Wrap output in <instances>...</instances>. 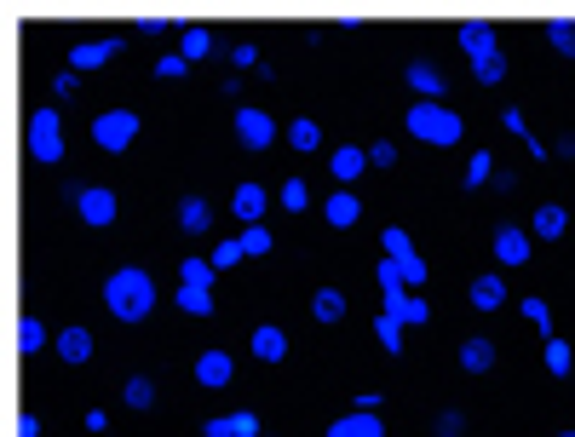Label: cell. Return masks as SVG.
Returning a JSON list of instances; mask_svg holds the SVG:
<instances>
[{
	"label": "cell",
	"instance_id": "ac0fdd59",
	"mask_svg": "<svg viewBox=\"0 0 575 437\" xmlns=\"http://www.w3.org/2000/svg\"><path fill=\"white\" fill-rule=\"evenodd\" d=\"M322 219H328L334 230H351L357 219H363V202H357L351 190H340V196H328V207H322Z\"/></svg>",
	"mask_w": 575,
	"mask_h": 437
},
{
	"label": "cell",
	"instance_id": "7a4b0ae2",
	"mask_svg": "<svg viewBox=\"0 0 575 437\" xmlns=\"http://www.w3.org/2000/svg\"><path fill=\"white\" fill-rule=\"evenodd\" d=\"M409 133L426 138V144H437V150H449V144L466 138V121H460L449 104H426V98H414V104H409Z\"/></svg>",
	"mask_w": 575,
	"mask_h": 437
},
{
	"label": "cell",
	"instance_id": "f1b7e54d",
	"mask_svg": "<svg viewBox=\"0 0 575 437\" xmlns=\"http://www.w3.org/2000/svg\"><path fill=\"white\" fill-rule=\"evenodd\" d=\"M311 317H317V322H340V317H345V294H340V288H317V299H311Z\"/></svg>",
	"mask_w": 575,
	"mask_h": 437
},
{
	"label": "cell",
	"instance_id": "e0dca14e",
	"mask_svg": "<svg viewBox=\"0 0 575 437\" xmlns=\"http://www.w3.org/2000/svg\"><path fill=\"white\" fill-rule=\"evenodd\" d=\"M207 219H213L207 196H196V190H190V196H179V230H184V236H202Z\"/></svg>",
	"mask_w": 575,
	"mask_h": 437
},
{
	"label": "cell",
	"instance_id": "6da1fadb",
	"mask_svg": "<svg viewBox=\"0 0 575 437\" xmlns=\"http://www.w3.org/2000/svg\"><path fill=\"white\" fill-rule=\"evenodd\" d=\"M104 311L115 322H144L156 311V282L150 271H138V265H121V271L104 276Z\"/></svg>",
	"mask_w": 575,
	"mask_h": 437
},
{
	"label": "cell",
	"instance_id": "5b68a950",
	"mask_svg": "<svg viewBox=\"0 0 575 437\" xmlns=\"http://www.w3.org/2000/svg\"><path fill=\"white\" fill-rule=\"evenodd\" d=\"M75 213H81V225L104 230V225H115V213H121V202H115V190H104V184H87V190L75 196Z\"/></svg>",
	"mask_w": 575,
	"mask_h": 437
},
{
	"label": "cell",
	"instance_id": "f546056e",
	"mask_svg": "<svg viewBox=\"0 0 575 437\" xmlns=\"http://www.w3.org/2000/svg\"><path fill=\"white\" fill-rule=\"evenodd\" d=\"M288 144H294L299 156H305V150H322V127L299 115V121H288Z\"/></svg>",
	"mask_w": 575,
	"mask_h": 437
},
{
	"label": "cell",
	"instance_id": "7bdbcfd3",
	"mask_svg": "<svg viewBox=\"0 0 575 437\" xmlns=\"http://www.w3.org/2000/svg\"><path fill=\"white\" fill-rule=\"evenodd\" d=\"M75 92H81V75H75V69L52 75V98H75Z\"/></svg>",
	"mask_w": 575,
	"mask_h": 437
},
{
	"label": "cell",
	"instance_id": "4316f807",
	"mask_svg": "<svg viewBox=\"0 0 575 437\" xmlns=\"http://www.w3.org/2000/svg\"><path fill=\"white\" fill-rule=\"evenodd\" d=\"M380 248H386V259H397V265H409V259H420L409 242V230L403 225H386V236H380Z\"/></svg>",
	"mask_w": 575,
	"mask_h": 437
},
{
	"label": "cell",
	"instance_id": "ffe728a7",
	"mask_svg": "<svg viewBox=\"0 0 575 437\" xmlns=\"http://www.w3.org/2000/svg\"><path fill=\"white\" fill-rule=\"evenodd\" d=\"M253 357H259V363H282V357H288V334L271 328V322H265V328H253Z\"/></svg>",
	"mask_w": 575,
	"mask_h": 437
},
{
	"label": "cell",
	"instance_id": "60d3db41",
	"mask_svg": "<svg viewBox=\"0 0 575 437\" xmlns=\"http://www.w3.org/2000/svg\"><path fill=\"white\" fill-rule=\"evenodd\" d=\"M242 259H248V253H242V242H219V248H213V265H219V271L242 265Z\"/></svg>",
	"mask_w": 575,
	"mask_h": 437
},
{
	"label": "cell",
	"instance_id": "d6a6232c",
	"mask_svg": "<svg viewBox=\"0 0 575 437\" xmlns=\"http://www.w3.org/2000/svg\"><path fill=\"white\" fill-rule=\"evenodd\" d=\"M213 271H219L213 259H184V265H179V282H184V288H213Z\"/></svg>",
	"mask_w": 575,
	"mask_h": 437
},
{
	"label": "cell",
	"instance_id": "ab89813d",
	"mask_svg": "<svg viewBox=\"0 0 575 437\" xmlns=\"http://www.w3.org/2000/svg\"><path fill=\"white\" fill-rule=\"evenodd\" d=\"M368 167H397V144H391V138L368 144Z\"/></svg>",
	"mask_w": 575,
	"mask_h": 437
},
{
	"label": "cell",
	"instance_id": "c3c4849f",
	"mask_svg": "<svg viewBox=\"0 0 575 437\" xmlns=\"http://www.w3.org/2000/svg\"><path fill=\"white\" fill-rule=\"evenodd\" d=\"M501 121H506V133H518V138H529V121H524V110H506Z\"/></svg>",
	"mask_w": 575,
	"mask_h": 437
},
{
	"label": "cell",
	"instance_id": "b9f144b4",
	"mask_svg": "<svg viewBox=\"0 0 575 437\" xmlns=\"http://www.w3.org/2000/svg\"><path fill=\"white\" fill-rule=\"evenodd\" d=\"M305 202H311V190H305V179H288V184H282V207H294V213H299Z\"/></svg>",
	"mask_w": 575,
	"mask_h": 437
},
{
	"label": "cell",
	"instance_id": "ee69618b",
	"mask_svg": "<svg viewBox=\"0 0 575 437\" xmlns=\"http://www.w3.org/2000/svg\"><path fill=\"white\" fill-rule=\"evenodd\" d=\"M230 64H236V69H259V46H253V41L230 46Z\"/></svg>",
	"mask_w": 575,
	"mask_h": 437
},
{
	"label": "cell",
	"instance_id": "484cf974",
	"mask_svg": "<svg viewBox=\"0 0 575 437\" xmlns=\"http://www.w3.org/2000/svg\"><path fill=\"white\" fill-rule=\"evenodd\" d=\"M495 173H501V167H495V156H489V150H472V161H466V190H478V184H495Z\"/></svg>",
	"mask_w": 575,
	"mask_h": 437
},
{
	"label": "cell",
	"instance_id": "8992f818",
	"mask_svg": "<svg viewBox=\"0 0 575 437\" xmlns=\"http://www.w3.org/2000/svg\"><path fill=\"white\" fill-rule=\"evenodd\" d=\"M236 138H242L248 150H271V144H276V121L259 110V104H242V110H236Z\"/></svg>",
	"mask_w": 575,
	"mask_h": 437
},
{
	"label": "cell",
	"instance_id": "4fadbf2b",
	"mask_svg": "<svg viewBox=\"0 0 575 437\" xmlns=\"http://www.w3.org/2000/svg\"><path fill=\"white\" fill-rule=\"evenodd\" d=\"M230 374H236V363H230V351H202V357H196V380H202L207 391L230 386Z\"/></svg>",
	"mask_w": 575,
	"mask_h": 437
},
{
	"label": "cell",
	"instance_id": "ba28073f",
	"mask_svg": "<svg viewBox=\"0 0 575 437\" xmlns=\"http://www.w3.org/2000/svg\"><path fill=\"white\" fill-rule=\"evenodd\" d=\"M121 35H104V41H81L75 52H69V69L75 75H87V69H98V64H110V58H121Z\"/></svg>",
	"mask_w": 575,
	"mask_h": 437
},
{
	"label": "cell",
	"instance_id": "816d5d0a",
	"mask_svg": "<svg viewBox=\"0 0 575 437\" xmlns=\"http://www.w3.org/2000/svg\"><path fill=\"white\" fill-rule=\"evenodd\" d=\"M265 437H271V432H265Z\"/></svg>",
	"mask_w": 575,
	"mask_h": 437
},
{
	"label": "cell",
	"instance_id": "4dcf8cb0",
	"mask_svg": "<svg viewBox=\"0 0 575 437\" xmlns=\"http://www.w3.org/2000/svg\"><path fill=\"white\" fill-rule=\"evenodd\" d=\"M179 311L184 317H213V288H184L179 282Z\"/></svg>",
	"mask_w": 575,
	"mask_h": 437
},
{
	"label": "cell",
	"instance_id": "2e32d148",
	"mask_svg": "<svg viewBox=\"0 0 575 437\" xmlns=\"http://www.w3.org/2000/svg\"><path fill=\"white\" fill-rule=\"evenodd\" d=\"M328 173H334L340 184L363 179V173H368V150H357V144H340V150L328 156Z\"/></svg>",
	"mask_w": 575,
	"mask_h": 437
},
{
	"label": "cell",
	"instance_id": "f907efd6",
	"mask_svg": "<svg viewBox=\"0 0 575 437\" xmlns=\"http://www.w3.org/2000/svg\"><path fill=\"white\" fill-rule=\"evenodd\" d=\"M558 437H575V432H558Z\"/></svg>",
	"mask_w": 575,
	"mask_h": 437
},
{
	"label": "cell",
	"instance_id": "74e56055",
	"mask_svg": "<svg viewBox=\"0 0 575 437\" xmlns=\"http://www.w3.org/2000/svg\"><path fill=\"white\" fill-rule=\"evenodd\" d=\"M524 317H529V322H535V328H541V334L552 340V311H547V299H535V294H529V299H524Z\"/></svg>",
	"mask_w": 575,
	"mask_h": 437
},
{
	"label": "cell",
	"instance_id": "277c9868",
	"mask_svg": "<svg viewBox=\"0 0 575 437\" xmlns=\"http://www.w3.org/2000/svg\"><path fill=\"white\" fill-rule=\"evenodd\" d=\"M133 138H138V115L133 110H104L98 121H92V144L110 150V156H121Z\"/></svg>",
	"mask_w": 575,
	"mask_h": 437
},
{
	"label": "cell",
	"instance_id": "d6986e66",
	"mask_svg": "<svg viewBox=\"0 0 575 437\" xmlns=\"http://www.w3.org/2000/svg\"><path fill=\"white\" fill-rule=\"evenodd\" d=\"M506 305V282L495 271L489 276H472V311H501Z\"/></svg>",
	"mask_w": 575,
	"mask_h": 437
},
{
	"label": "cell",
	"instance_id": "5bb4252c",
	"mask_svg": "<svg viewBox=\"0 0 575 437\" xmlns=\"http://www.w3.org/2000/svg\"><path fill=\"white\" fill-rule=\"evenodd\" d=\"M495 259L501 265H529V230H518V225L495 230Z\"/></svg>",
	"mask_w": 575,
	"mask_h": 437
},
{
	"label": "cell",
	"instance_id": "f6af8a7d",
	"mask_svg": "<svg viewBox=\"0 0 575 437\" xmlns=\"http://www.w3.org/2000/svg\"><path fill=\"white\" fill-rule=\"evenodd\" d=\"M184 69H190V64H184L179 52H167V58L156 64V75H161V81H184Z\"/></svg>",
	"mask_w": 575,
	"mask_h": 437
},
{
	"label": "cell",
	"instance_id": "9c48e42d",
	"mask_svg": "<svg viewBox=\"0 0 575 437\" xmlns=\"http://www.w3.org/2000/svg\"><path fill=\"white\" fill-rule=\"evenodd\" d=\"M409 87L426 98V104H443V92H449V75H443V64H432V58H414L409 64Z\"/></svg>",
	"mask_w": 575,
	"mask_h": 437
},
{
	"label": "cell",
	"instance_id": "e575fe53",
	"mask_svg": "<svg viewBox=\"0 0 575 437\" xmlns=\"http://www.w3.org/2000/svg\"><path fill=\"white\" fill-rule=\"evenodd\" d=\"M236 242H242V253H248V259H265V253L276 248V242H271V230H265V225H248L242 236H236Z\"/></svg>",
	"mask_w": 575,
	"mask_h": 437
},
{
	"label": "cell",
	"instance_id": "d4e9b609",
	"mask_svg": "<svg viewBox=\"0 0 575 437\" xmlns=\"http://www.w3.org/2000/svg\"><path fill=\"white\" fill-rule=\"evenodd\" d=\"M460 368H466V374H489V368H495V345H489V340H466V345H460Z\"/></svg>",
	"mask_w": 575,
	"mask_h": 437
},
{
	"label": "cell",
	"instance_id": "bcb514c9",
	"mask_svg": "<svg viewBox=\"0 0 575 437\" xmlns=\"http://www.w3.org/2000/svg\"><path fill=\"white\" fill-rule=\"evenodd\" d=\"M397 271H403L409 288H420V282H426V259H409V265H397Z\"/></svg>",
	"mask_w": 575,
	"mask_h": 437
},
{
	"label": "cell",
	"instance_id": "7c38bea8",
	"mask_svg": "<svg viewBox=\"0 0 575 437\" xmlns=\"http://www.w3.org/2000/svg\"><path fill=\"white\" fill-rule=\"evenodd\" d=\"M202 437H265V432H259V414L236 409V414H219V420H207Z\"/></svg>",
	"mask_w": 575,
	"mask_h": 437
},
{
	"label": "cell",
	"instance_id": "52a82bcc",
	"mask_svg": "<svg viewBox=\"0 0 575 437\" xmlns=\"http://www.w3.org/2000/svg\"><path fill=\"white\" fill-rule=\"evenodd\" d=\"M460 35V52H466V58H472V64H483V58H501V35H495V23H460L455 29Z\"/></svg>",
	"mask_w": 575,
	"mask_h": 437
},
{
	"label": "cell",
	"instance_id": "3957f363",
	"mask_svg": "<svg viewBox=\"0 0 575 437\" xmlns=\"http://www.w3.org/2000/svg\"><path fill=\"white\" fill-rule=\"evenodd\" d=\"M29 161H41V167H58V161L69 156V144H64V115L52 110V104H41V110L29 115Z\"/></svg>",
	"mask_w": 575,
	"mask_h": 437
},
{
	"label": "cell",
	"instance_id": "7dc6e473",
	"mask_svg": "<svg viewBox=\"0 0 575 437\" xmlns=\"http://www.w3.org/2000/svg\"><path fill=\"white\" fill-rule=\"evenodd\" d=\"M552 156H558V161H575V133H558V138H552Z\"/></svg>",
	"mask_w": 575,
	"mask_h": 437
},
{
	"label": "cell",
	"instance_id": "83f0119b",
	"mask_svg": "<svg viewBox=\"0 0 575 437\" xmlns=\"http://www.w3.org/2000/svg\"><path fill=\"white\" fill-rule=\"evenodd\" d=\"M570 368H575L570 340H558V334H552V340H547V374H552V380H570Z\"/></svg>",
	"mask_w": 575,
	"mask_h": 437
},
{
	"label": "cell",
	"instance_id": "d590c367",
	"mask_svg": "<svg viewBox=\"0 0 575 437\" xmlns=\"http://www.w3.org/2000/svg\"><path fill=\"white\" fill-rule=\"evenodd\" d=\"M374 334H380V345H386L391 357L403 351V322L391 317V311H380V317H374Z\"/></svg>",
	"mask_w": 575,
	"mask_h": 437
},
{
	"label": "cell",
	"instance_id": "30bf717a",
	"mask_svg": "<svg viewBox=\"0 0 575 437\" xmlns=\"http://www.w3.org/2000/svg\"><path fill=\"white\" fill-rule=\"evenodd\" d=\"M386 311L403 322V328H409V322H432V305L420 294H409V288H386Z\"/></svg>",
	"mask_w": 575,
	"mask_h": 437
},
{
	"label": "cell",
	"instance_id": "1f68e13d",
	"mask_svg": "<svg viewBox=\"0 0 575 437\" xmlns=\"http://www.w3.org/2000/svg\"><path fill=\"white\" fill-rule=\"evenodd\" d=\"M547 41L558 58H575V18H552L547 23Z\"/></svg>",
	"mask_w": 575,
	"mask_h": 437
},
{
	"label": "cell",
	"instance_id": "44dd1931",
	"mask_svg": "<svg viewBox=\"0 0 575 437\" xmlns=\"http://www.w3.org/2000/svg\"><path fill=\"white\" fill-rule=\"evenodd\" d=\"M213 52H219V35H213V29H184V35H179V58H184V64L213 58Z\"/></svg>",
	"mask_w": 575,
	"mask_h": 437
},
{
	"label": "cell",
	"instance_id": "836d02e7",
	"mask_svg": "<svg viewBox=\"0 0 575 437\" xmlns=\"http://www.w3.org/2000/svg\"><path fill=\"white\" fill-rule=\"evenodd\" d=\"M18 351H23V357L46 351V328H41V317H23V322H18Z\"/></svg>",
	"mask_w": 575,
	"mask_h": 437
},
{
	"label": "cell",
	"instance_id": "f35d334b",
	"mask_svg": "<svg viewBox=\"0 0 575 437\" xmlns=\"http://www.w3.org/2000/svg\"><path fill=\"white\" fill-rule=\"evenodd\" d=\"M432 432H437V437H466V414H460V409H443Z\"/></svg>",
	"mask_w": 575,
	"mask_h": 437
},
{
	"label": "cell",
	"instance_id": "9a60e30c",
	"mask_svg": "<svg viewBox=\"0 0 575 437\" xmlns=\"http://www.w3.org/2000/svg\"><path fill=\"white\" fill-rule=\"evenodd\" d=\"M52 351H58V357H64L69 368H81V363L92 357V334L81 328V322H75V328H64V334L52 340Z\"/></svg>",
	"mask_w": 575,
	"mask_h": 437
},
{
	"label": "cell",
	"instance_id": "cb8c5ba5",
	"mask_svg": "<svg viewBox=\"0 0 575 437\" xmlns=\"http://www.w3.org/2000/svg\"><path fill=\"white\" fill-rule=\"evenodd\" d=\"M121 403H127V409H156V380H150V374H133V380H127V386H121Z\"/></svg>",
	"mask_w": 575,
	"mask_h": 437
},
{
	"label": "cell",
	"instance_id": "8d00e7d4",
	"mask_svg": "<svg viewBox=\"0 0 575 437\" xmlns=\"http://www.w3.org/2000/svg\"><path fill=\"white\" fill-rule=\"evenodd\" d=\"M472 75H478V87H501V81H506V52H501V58H483V64H472Z\"/></svg>",
	"mask_w": 575,
	"mask_h": 437
},
{
	"label": "cell",
	"instance_id": "681fc988",
	"mask_svg": "<svg viewBox=\"0 0 575 437\" xmlns=\"http://www.w3.org/2000/svg\"><path fill=\"white\" fill-rule=\"evenodd\" d=\"M18 437H41V420H35V414H23V420H18Z\"/></svg>",
	"mask_w": 575,
	"mask_h": 437
},
{
	"label": "cell",
	"instance_id": "8fae6325",
	"mask_svg": "<svg viewBox=\"0 0 575 437\" xmlns=\"http://www.w3.org/2000/svg\"><path fill=\"white\" fill-rule=\"evenodd\" d=\"M322 437H386V420H380V414H368V409H357V414H340Z\"/></svg>",
	"mask_w": 575,
	"mask_h": 437
},
{
	"label": "cell",
	"instance_id": "603a6c76",
	"mask_svg": "<svg viewBox=\"0 0 575 437\" xmlns=\"http://www.w3.org/2000/svg\"><path fill=\"white\" fill-rule=\"evenodd\" d=\"M564 230H570V213H564V207H558V202L535 207V236H541V242H558Z\"/></svg>",
	"mask_w": 575,
	"mask_h": 437
},
{
	"label": "cell",
	"instance_id": "7402d4cb",
	"mask_svg": "<svg viewBox=\"0 0 575 437\" xmlns=\"http://www.w3.org/2000/svg\"><path fill=\"white\" fill-rule=\"evenodd\" d=\"M230 207H236V219H242V225H259V213H265V190H259V184H236Z\"/></svg>",
	"mask_w": 575,
	"mask_h": 437
}]
</instances>
